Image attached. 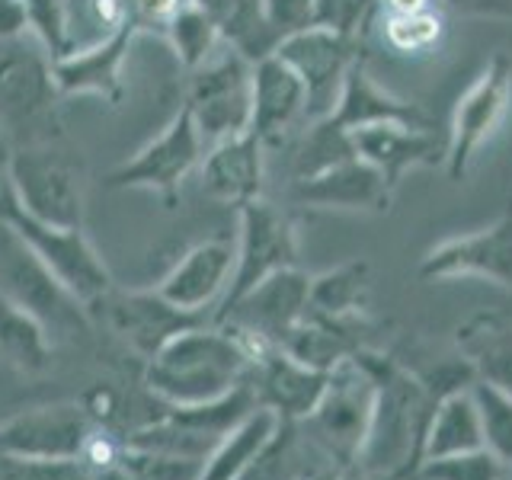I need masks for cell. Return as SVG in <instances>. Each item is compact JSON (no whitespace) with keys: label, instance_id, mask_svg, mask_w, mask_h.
Instances as JSON below:
<instances>
[{"label":"cell","instance_id":"277c9868","mask_svg":"<svg viewBox=\"0 0 512 480\" xmlns=\"http://www.w3.org/2000/svg\"><path fill=\"white\" fill-rule=\"evenodd\" d=\"M0 224L20 237L29 247V253L36 256L87 311L100 308L103 298L116 288L109 266L90 244L84 228H52V224L36 221L16 205L10 186L0 189Z\"/></svg>","mask_w":512,"mask_h":480},{"label":"cell","instance_id":"e0dca14e","mask_svg":"<svg viewBox=\"0 0 512 480\" xmlns=\"http://www.w3.org/2000/svg\"><path fill=\"white\" fill-rule=\"evenodd\" d=\"M100 308L112 333L132 352H138L144 362L157 356L176 333L212 320L208 314H189L176 308L157 288H112Z\"/></svg>","mask_w":512,"mask_h":480},{"label":"cell","instance_id":"bcb514c9","mask_svg":"<svg viewBox=\"0 0 512 480\" xmlns=\"http://www.w3.org/2000/svg\"><path fill=\"white\" fill-rule=\"evenodd\" d=\"M410 480H426V477H420V474H413V477H410Z\"/></svg>","mask_w":512,"mask_h":480},{"label":"cell","instance_id":"e575fe53","mask_svg":"<svg viewBox=\"0 0 512 480\" xmlns=\"http://www.w3.org/2000/svg\"><path fill=\"white\" fill-rule=\"evenodd\" d=\"M202 468H205L202 461L176 458L164 452H144V448H132L122 442L116 477L119 480H199Z\"/></svg>","mask_w":512,"mask_h":480},{"label":"cell","instance_id":"60d3db41","mask_svg":"<svg viewBox=\"0 0 512 480\" xmlns=\"http://www.w3.org/2000/svg\"><path fill=\"white\" fill-rule=\"evenodd\" d=\"M26 32V0H0V39Z\"/></svg>","mask_w":512,"mask_h":480},{"label":"cell","instance_id":"836d02e7","mask_svg":"<svg viewBox=\"0 0 512 480\" xmlns=\"http://www.w3.org/2000/svg\"><path fill=\"white\" fill-rule=\"evenodd\" d=\"M471 394L480 410V426H484V448L512 468V394L487 381H474Z\"/></svg>","mask_w":512,"mask_h":480},{"label":"cell","instance_id":"ab89813d","mask_svg":"<svg viewBox=\"0 0 512 480\" xmlns=\"http://www.w3.org/2000/svg\"><path fill=\"white\" fill-rule=\"evenodd\" d=\"M439 4L464 16H490V20L512 23V0H439Z\"/></svg>","mask_w":512,"mask_h":480},{"label":"cell","instance_id":"6da1fadb","mask_svg":"<svg viewBox=\"0 0 512 480\" xmlns=\"http://www.w3.org/2000/svg\"><path fill=\"white\" fill-rule=\"evenodd\" d=\"M356 359L375 378V407L356 468L368 480H410L423 464V445L439 400L391 352L362 349Z\"/></svg>","mask_w":512,"mask_h":480},{"label":"cell","instance_id":"7402d4cb","mask_svg":"<svg viewBox=\"0 0 512 480\" xmlns=\"http://www.w3.org/2000/svg\"><path fill=\"white\" fill-rule=\"evenodd\" d=\"M352 154L368 160L394 189L410 170L445 164V141L420 125H368L349 135Z\"/></svg>","mask_w":512,"mask_h":480},{"label":"cell","instance_id":"ffe728a7","mask_svg":"<svg viewBox=\"0 0 512 480\" xmlns=\"http://www.w3.org/2000/svg\"><path fill=\"white\" fill-rule=\"evenodd\" d=\"M330 372H317L311 365H301L282 346H266L253 359L247 384L256 397V404L276 410L288 423H304L320 404L327 391Z\"/></svg>","mask_w":512,"mask_h":480},{"label":"cell","instance_id":"ac0fdd59","mask_svg":"<svg viewBox=\"0 0 512 480\" xmlns=\"http://www.w3.org/2000/svg\"><path fill=\"white\" fill-rule=\"evenodd\" d=\"M234 266H237V240L208 237L192 244L154 288L170 304H176V308H183L189 314L215 317L218 304L231 288Z\"/></svg>","mask_w":512,"mask_h":480},{"label":"cell","instance_id":"8992f818","mask_svg":"<svg viewBox=\"0 0 512 480\" xmlns=\"http://www.w3.org/2000/svg\"><path fill=\"white\" fill-rule=\"evenodd\" d=\"M205 148L250 132L253 116V61L224 42L202 68L192 71L186 100Z\"/></svg>","mask_w":512,"mask_h":480},{"label":"cell","instance_id":"4fadbf2b","mask_svg":"<svg viewBox=\"0 0 512 480\" xmlns=\"http://www.w3.org/2000/svg\"><path fill=\"white\" fill-rule=\"evenodd\" d=\"M288 202L314 208V212L388 215L394 186L368 160L349 154L308 176H295L292 186H288Z\"/></svg>","mask_w":512,"mask_h":480},{"label":"cell","instance_id":"f1b7e54d","mask_svg":"<svg viewBox=\"0 0 512 480\" xmlns=\"http://www.w3.org/2000/svg\"><path fill=\"white\" fill-rule=\"evenodd\" d=\"M391 356L407 368V372L423 384V388L442 400L455 391H468L477 381V372L471 368V362L461 356V349H432L429 343H416V346H404L391 352Z\"/></svg>","mask_w":512,"mask_h":480},{"label":"cell","instance_id":"d4e9b609","mask_svg":"<svg viewBox=\"0 0 512 480\" xmlns=\"http://www.w3.org/2000/svg\"><path fill=\"white\" fill-rule=\"evenodd\" d=\"M455 346L471 362L477 381L512 394V320L480 311L455 330Z\"/></svg>","mask_w":512,"mask_h":480},{"label":"cell","instance_id":"7dc6e473","mask_svg":"<svg viewBox=\"0 0 512 480\" xmlns=\"http://www.w3.org/2000/svg\"><path fill=\"white\" fill-rule=\"evenodd\" d=\"M506 480H512V468H509V474H506Z\"/></svg>","mask_w":512,"mask_h":480},{"label":"cell","instance_id":"8d00e7d4","mask_svg":"<svg viewBox=\"0 0 512 480\" xmlns=\"http://www.w3.org/2000/svg\"><path fill=\"white\" fill-rule=\"evenodd\" d=\"M375 20H378V0H317V13H314V26L362 42L368 36V26Z\"/></svg>","mask_w":512,"mask_h":480},{"label":"cell","instance_id":"484cf974","mask_svg":"<svg viewBox=\"0 0 512 480\" xmlns=\"http://www.w3.org/2000/svg\"><path fill=\"white\" fill-rule=\"evenodd\" d=\"M477 448H484V426H480V410L471 388L442 397L426 432L423 461L477 452Z\"/></svg>","mask_w":512,"mask_h":480},{"label":"cell","instance_id":"ba28073f","mask_svg":"<svg viewBox=\"0 0 512 480\" xmlns=\"http://www.w3.org/2000/svg\"><path fill=\"white\" fill-rule=\"evenodd\" d=\"M512 106V61L493 55L471 87L458 96L452 122L445 135V173L452 183H461L471 173L474 157L496 135Z\"/></svg>","mask_w":512,"mask_h":480},{"label":"cell","instance_id":"5b68a950","mask_svg":"<svg viewBox=\"0 0 512 480\" xmlns=\"http://www.w3.org/2000/svg\"><path fill=\"white\" fill-rule=\"evenodd\" d=\"M16 205L52 228H84L87 218V173L84 164L52 144L16 148L7 180Z\"/></svg>","mask_w":512,"mask_h":480},{"label":"cell","instance_id":"f35d334b","mask_svg":"<svg viewBox=\"0 0 512 480\" xmlns=\"http://www.w3.org/2000/svg\"><path fill=\"white\" fill-rule=\"evenodd\" d=\"M317 0H263V20L276 45L314 26Z\"/></svg>","mask_w":512,"mask_h":480},{"label":"cell","instance_id":"d6986e66","mask_svg":"<svg viewBox=\"0 0 512 480\" xmlns=\"http://www.w3.org/2000/svg\"><path fill=\"white\" fill-rule=\"evenodd\" d=\"M141 36L138 26L128 20L125 26L106 32V36L77 45L74 52L55 61V84L61 96H96L109 106H119L125 96L122 68L132 52V42Z\"/></svg>","mask_w":512,"mask_h":480},{"label":"cell","instance_id":"3957f363","mask_svg":"<svg viewBox=\"0 0 512 480\" xmlns=\"http://www.w3.org/2000/svg\"><path fill=\"white\" fill-rule=\"evenodd\" d=\"M61 100L45 48L29 32L0 39V128L13 148L61 141Z\"/></svg>","mask_w":512,"mask_h":480},{"label":"cell","instance_id":"8fae6325","mask_svg":"<svg viewBox=\"0 0 512 480\" xmlns=\"http://www.w3.org/2000/svg\"><path fill=\"white\" fill-rule=\"evenodd\" d=\"M240 234H237V266L228 295L221 304H231L240 295H247L253 285L276 276L282 269L301 266L298 256V231L285 208L266 199H253L237 208ZM218 304V308H221Z\"/></svg>","mask_w":512,"mask_h":480},{"label":"cell","instance_id":"7c38bea8","mask_svg":"<svg viewBox=\"0 0 512 480\" xmlns=\"http://www.w3.org/2000/svg\"><path fill=\"white\" fill-rule=\"evenodd\" d=\"M311 301V276L301 266L282 269L276 276L253 285L247 295H240L231 304H221L215 320H224L234 330L266 346H282L285 336L292 333Z\"/></svg>","mask_w":512,"mask_h":480},{"label":"cell","instance_id":"30bf717a","mask_svg":"<svg viewBox=\"0 0 512 480\" xmlns=\"http://www.w3.org/2000/svg\"><path fill=\"white\" fill-rule=\"evenodd\" d=\"M0 292L20 304V308H26L32 317H39L42 327L52 333V340L87 330L84 304L4 224H0Z\"/></svg>","mask_w":512,"mask_h":480},{"label":"cell","instance_id":"ee69618b","mask_svg":"<svg viewBox=\"0 0 512 480\" xmlns=\"http://www.w3.org/2000/svg\"><path fill=\"white\" fill-rule=\"evenodd\" d=\"M336 480H368V477L356 468V464H349V468L340 471V477H336Z\"/></svg>","mask_w":512,"mask_h":480},{"label":"cell","instance_id":"74e56055","mask_svg":"<svg viewBox=\"0 0 512 480\" xmlns=\"http://www.w3.org/2000/svg\"><path fill=\"white\" fill-rule=\"evenodd\" d=\"M84 461H45V458H4L0 480H90Z\"/></svg>","mask_w":512,"mask_h":480},{"label":"cell","instance_id":"5bb4252c","mask_svg":"<svg viewBox=\"0 0 512 480\" xmlns=\"http://www.w3.org/2000/svg\"><path fill=\"white\" fill-rule=\"evenodd\" d=\"M276 55L292 68L308 87V125L324 119L343 90L349 68L365 58V42L336 36L330 29L311 26L276 45Z\"/></svg>","mask_w":512,"mask_h":480},{"label":"cell","instance_id":"f546056e","mask_svg":"<svg viewBox=\"0 0 512 480\" xmlns=\"http://www.w3.org/2000/svg\"><path fill=\"white\" fill-rule=\"evenodd\" d=\"M52 349L55 340L42 327V320L0 292V352L7 362L20 372H42L52 359Z\"/></svg>","mask_w":512,"mask_h":480},{"label":"cell","instance_id":"d6a6232c","mask_svg":"<svg viewBox=\"0 0 512 480\" xmlns=\"http://www.w3.org/2000/svg\"><path fill=\"white\" fill-rule=\"evenodd\" d=\"M378 23L384 42L404 55H423L442 36V13L436 7L420 13H378Z\"/></svg>","mask_w":512,"mask_h":480},{"label":"cell","instance_id":"1f68e13d","mask_svg":"<svg viewBox=\"0 0 512 480\" xmlns=\"http://www.w3.org/2000/svg\"><path fill=\"white\" fill-rule=\"evenodd\" d=\"M26 32L52 61L77 48V23L68 0H26Z\"/></svg>","mask_w":512,"mask_h":480},{"label":"cell","instance_id":"9a60e30c","mask_svg":"<svg viewBox=\"0 0 512 480\" xmlns=\"http://www.w3.org/2000/svg\"><path fill=\"white\" fill-rule=\"evenodd\" d=\"M420 279L455 282V279H487L512 292V202L487 228L445 237L426 250L420 263Z\"/></svg>","mask_w":512,"mask_h":480},{"label":"cell","instance_id":"d590c367","mask_svg":"<svg viewBox=\"0 0 512 480\" xmlns=\"http://www.w3.org/2000/svg\"><path fill=\"white\" fill-rule=\"evenodd\" d=\"M416 474L426 480H506L509 464H503L490 448H477V452L423 461Z\"/></svg>","mask_w":512,"mask_h":480},{"label":"cell","instance_id":"b9f144b4","mask_svg":"<svg viewBox=\"0 0 512 480\" xmlns=\"http://www.w3.org/2000/svg\"><path fill=\"white\" fill-rule=\"evenodd\" d=\"M432 7L436 0H378V13H420Z\"/></svg>","mask_w":512,"mask_h":480},{"label":"cell","instance_id":"9c48e42d","mask_svg":"<svg viewBox=\"0 0 512 480\" xmlns=\"http://www.w3.org/2000/svg\"><path fill=\"white\" fill-rule=\"evenodd\" d=\"M202 157L205 141L189 109L180 106L173 112V119L160 128V135H154L135 157H128L125 164L106 173V186L154 192V196L164 199L167 208H173L186 176L202 164Z\"/></svg>","mask_w":512,"mask_h":480},{"label":"cell","instance_id":"7a4b0ae2","mask_svg":"<svg viewBox=\"0 0 512 480\" xmlns=\"http://www.w3.org/2000/svg\"><path fill=\"white\" fill-rule=\"evenodd\" d=\"M256 349L244 333L224 320H205L148 359L144 384L164 407H199L244 384Z\"/></svg>","mask_w":512,"mask_h":480},{"label":"cell","instance_id":"7bdbcfd3","mask_svg":"<svg viewBox=\"0 0 512 480\" xmlns=\"http://www.w3.org/2000/svg\"><path fill=\"white\" fill-rule=\"evenodd\" d=\"M13 141L7 138V132L0 128V189L7 186V180H10V160H13Z\"/></svg>","mask_w":512,"mask_h":480},{"label":"cell","instance_id":"2e32d148","mask_svg":"<svg viewBox=\"0 0 512 480\" xmlns=\"http://www.w3.org/2000/svg\"><path fill=\"white\" fill-rule=\"evenodd\" d=\"M96 426L100 423L87 413L84 404L32 407L0 423V455L80 461Z\"/></svg>","mask_w":512,"mask_h":480},{"label":"cell","instance_id":"52a82bcc","mask_svg":"<svg viewBox=\"0 0 512 480\" xmlns=\"http://www.w3.org/2000/svg\"><path fill=\"white\" fill-rule=\"evenodd\" d=\"M372 407L375 378L368 375V368L356 356L336 365L327 378V391L320 397V404L304 420L317 448L336 468L356 464L368 432V420H372Z\"/></svg>","mask_w":512,"mask_h":480},{"label":"cell","instance_id":"44dd1931","mask_svg":"<svg viewBox=\"0 0 512 480\" xmlns=\"http://www.w3.org/2000/svg\"><path fill=\"white\" fill-rule=\"evenodd\" d=\"M304 125H308V87H304V80L276 52L253 61L250 132L266 148H272Z\"/></svg>","mask_w":512,"mask_h":480},{"label":"cell","instance_id":"4316f807","mask_svg":"<svg viewBox=\"0 0 512 480\" xmlns=\"http://www.w3.org/2000/svg\"><path fill=\"white\" fill-rule=\"evenodd\" d=\"M372 295V266L365 260H346L311 276L308 311L324 317H362Z\"/></svg>","mask_w":512,"mask_h":480},{"label":"cell","instance_id":"cb8c5ba5","mask_svg":"<svg viewBox=\"0 0 512 480\" xmlns=\"http://www.w3.org/2000/svg\"><path fill=\"white\" fill-rule=\"evenodd\" d=\"M288 420L269 407H253L244 420L231 426L208 455L199 480H247L279 442Z\"/></svg>","mask_w":512,"mask_h":480},{"label":"cell","instance_id":"4dcf8cb0","mask_svg":"<svg viewBox=\"0 0 512 480\" xmlns=\"http://www.w3.org/2000/svg\"><path fill=\"white\" fill-rule=\"evenodd\" d=\"M160 39L173 48V55L180 58V64L189 71L202 68V64L224 45L212 16L192 4V0H186V4L170 16V23L160 32Z\"/></svg>","mask_w":512,"mask_h":480},{"label":"cell","instance_id":"f6af8a7d","mask_svg":"<svg viewBox=\"0 0 512 480\" xmlns=\"http://www.w3.org/2000/svg\"><path fill=\"white\" fill-rule=\"evenodd\" d=\"M71 4V10H74V23H77V13H80V4H84V0H68Z\"/></svg>","mask_w":512,"mask_h":480},{"label":"cell","instance_id":"83f0119b","mask_svg":"<svg viewBox=\"0 0 512 480\" xmlns=\"http://www.w3.org/2000/svg\"><path fill=\"white\" fill-rule=\"evenodd\" d=\"M218 26L221 39L244 52L250 61H260L276 52V39L263 20V0H192Z\"/></svg>","mask_w":512,"mask_h":480},{"label":"cell","instance_id":"603a6c76","mask_svg":"<svg viewBox=\"0 0 512 480\" xmlns=\"http://www.w3.org/2000/svg\"><path fill=\"white\" fill-rule=\"evenodd\" d=\"M199 173L205 196H212L215 202L240 208L253 199H263L266 144L253 132L218 141L212 148H205Z\"/></svg>","mask_w":512,"mask_h":480}]
</instances>
